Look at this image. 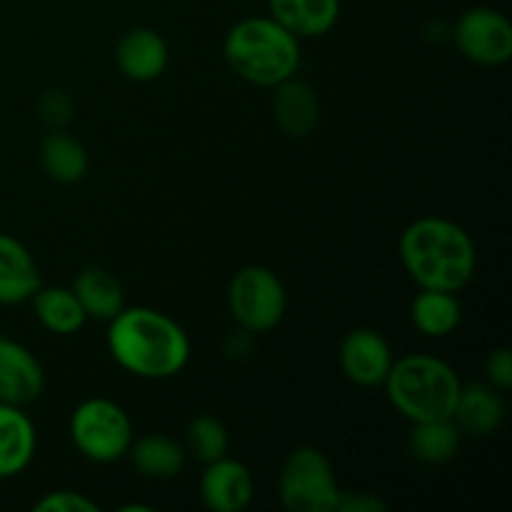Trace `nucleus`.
Instances as JSON below:
<instances>
[{"instance_id":"obj_22","label":"nucleus","mask_w":512,"mask_h":512,"mask_svg":"<svg viewBox=\"0 0 512 512\" xmlns=\"http://www.w3.org/2000/svg\"><path fill=\"white\" fill-rule=\"evenodd\" d=\"M40 160H43L45 173L58 183H78L88 173V153L83 145L68 133L45 135L43 148H40Z\"/></svg>"},{"instance_id":"obj_6","label":"nucleus","mask_w":512,"mask_h":512,"mask_svg":"<svg viewBox=\"0 0 512 512\" xmlns=\"http://www.w3.org/2000/svg\"><path fill=\"white\" fill-rule=\"evenodd\" d=\"M340 488L333 465L320 450L298 448L280 470V500L290 512H333Z\"/></svg>"},{"instance_id":"obj_1","label":"nucleus","mask_w":512,"mask_h":512,"mask_svg":"<svg viewBox=\"0 0 512 512\" xmlns=\"http://www.w3.org/2000/svg\"><path fill=\"white\" fill-rule=\"evenodd\" d=\"M115 363L145 380H168L190 360L188 333L153 308H123L108 330Z\"/></svg>"},{"instance_id":"obj_19","label":"nucleus","mask_w":512,"mask_h":512,"mask_svg":"<svg viewBox=\"0 0 512 512\" xmlns=\"http://www.w3.org/2000/svg\"><path fill=\"white\" fill-rule=\"evenodd\" d=\"M410 318H413L415 328L428 338H445V335L455 333V328L460 325L463 308H460L455 293L420 290L410 305Z\"/></svg>"},{"instance_id":"obj_23","label":"nucleus","mask_w":512,"mask_h":512,"mask_svg":"<svg viewBox=\"0 0 512 512\" xmlns=\"http://www.w3.org/2000/svg\"><path fill=\"white\" fill-rule=\"evenodd\" d=\"M460 448V430L453 420H428V423H415L410 433V450L418 460L428 465L448 463L455 458Z\"/></svg>"},{"instance_id":"obj_5","label":"nucleus","mask_w":512,"mask_h":512,"mask_svg":"<svg viewBox=\"0 0 512 512\" xmlns=\"http://www.w3.org/2000/svg\"><path fill=\"white\" fill-rule=\"evenodd\" d=\"M70 438L93 463H115L125 458L133 445V423L113 400L90 398L73 410Z\"/></svg>"},{"instance_id":"obj_28","label":"nucleus","mask_w":512,"mask_h":512,"mask_svg":"<svg viewBox=\"0 0 512 512\" xmlns=\"http://www.w3.org/2000/svg\"><path fill=\"white\" fill-rule=\"evenodd\" d=\"M335 510H340V512H383V510H388V503L380 498H375V495H370V493H355L353 498L345 493H340Z\"/></svg>"},{"instance_id":"obj_27","label":"nucleus","mask_w":512,"mask_h":512,"mask_svg":"<svg viewBox=\"0 0 512 512\" xmlns=\"http://www.w3.org/2000/svg\"><path fill=\"white\" fill-rule=\"evenodd\" d=\"M73 115V105H70V98L60 90H48L43 98V118L48 120V125L53 128H60L65 125Z\"/></svg>"},{"instance_id":"obj_16","label":"nucleus","mask_w":512,"mask_h":512,"mask_svg":"<svg viewBox=\"0 0 512 512\" xmlns=\"http://www.w3.org/2000/svg\"><path fill=\"white\" fill-rule=\"evenodd\" d=\"M503 415V400L493 385L475 383L460 388L458 405L453 413V423L460 433L475 435V438L493 435L503 423Z\"/></svg>"},{"instance_id":"obj_3","label":"nucleus","mask_w":512,"mask_h":512,"mask_svg":"<svg viewBox=\"0 0 512 512\" xmlns=\"http://www.w3.org/2000/svg\"><path fill=\"white\" fill-rule=\"evenodd\" d=\"M383 385L393 408L410 423L453 420L463 388L458 373L445 360L425 353L393 360V368Z\"/></svg>"},{"instance_id":"obj_21","label":"nucleus","mask_w":512,"mask_h":512,"mask_svg":"<svg viewBox=\"0 0 512 512\" xmlns=\"http://www.w3.org/2000/svg\"><path fill=\"white\" fill-rule=\"evenodd\" d=\"M128 455L138 473L153 480H170L185 468V450L168 435H145L133 440Z\"/></svg>"},{"instance_id":"obj_26","label":"nucleus","mask_w":512,"mask_h":512,"mask_svg":"<svg viewBox=\"0 0 512 512\" xmlns=\"http://www.w3.org/2000/svg\"><path fill=\"white\" fill-rule=\"evenodd\" d=\"M485 375L495 390L512 388V353L510 348H495L485 360Z\"/></svg>"},{"instance_id":"obj_12","label":"nucleus","mask_w":512,"mask_h":512,"mask_svg":"<svg viewBox=\"0 0 512 512\" xmlns=\"http://www.w3.org/2000/svg\"><path fill=\"white\" fill-rule=\"evenodd\" d=\"M168 60V43L150 28L130 30L115 48V63H118L120 73L135 83H150V80L160 78L168 68Z\"/></svg>"},{"instance_id":"obj_13","label":"nucleus","mask_w":512,"mask_h":512,"mask_svg":"<svg viewBox=\"0 0 512 512\" xmlns=\"http://www.w3.org/2000/svg\"><path fill=\"white\" fill-rule=\"evenodd\" d=\"M40 288L33 255L13 235L0 233V305L25 303Z\"/></svg>"},{"instance_id":"obj_14","label":"nucleus","mask_w":512,"mask_h":512,"mask_svg":"<svg viewBox=\"0 0 512 512\" xmlns=\"http://www.w3.org/2000/svg\"><path fill=\"white\" fill-rule=\"evenodd\" d=\"M270 18L295 38H320L340 18V0H268Z\"/></svg>"},{"instance_id":"obj_4","label":"nucleus","mask_w":512,"mask_h":512,"mask_svg":"<svg viewBox=\"0 0 512 512\" xmlns=\"http://www.w3.org/2000/svg\"><path fill=\"white\" fill-rule=\"evenodd\" d=\"M298 40L273 18H248L228 30L223 53L240 78L263 88H275L298 70Z\"/></svg>"},{"instance_id":"obj_7","label":"nucleus","mask_w":512,"mask_h":512,"mask_svg":"<svg viewBox=\"0 0 512 512\" xmlns=\"http://www.w3.org/2000/svg\"><path fill=\"white\" fill-rule=\"evenodd\" d=\"M228 305L240 328L248 333H268L283 320L288 298L273 270L248 265L230 280Z\"/></svg>"},{"instance_id":"obj_11","label":"nucleus","mask_w":512,"mask_h":512,"mask_svg":"<svg viewBox=\"0 0 512 512\" xmlns=\"http://www.w3.org/2000/svg\"><path fill=\"white\" fill-rule=\"evenodd\" d=\"M255 483L248 465L230 460L228 455L213 460L200 478V498L205 508L215 512H240L253 503Z\"/></svg>"},{"instance_id":"obj_2","label":"nucleus","mask_w":512,"mask_h":512,"mask_svg":"<svg viewBox=\"0 0 512 512\" xmlns=\"http://www.w3.org/2000/svg\"><path fill=\"white\" fill-rule=\"evenodd\" d=\"M400 260L420 290L458 293L473 280L478 253L465 228L445 218H420L400 238Z\"/></svg>"},{"instance_id":"obj_9","label":"nucleus","mask_w":512,"mask_h":512,"mask_svg":"<svg viewBox=\"0 0 512 512\" xmlns=\"http://www.w3.org/2000/svg\"><path fill=\"white\" fill-rule=\"evenodd\" d=\"M393 360L388 340L370 328L350 330L340 345V368L345 378L363 388L383 385L393 368Z\"/></svg>"},{"instance_id":"obj_15","label":"nucleus","mask_w":512,"mask_h":512,"mask_svg":"<svg viewBox=\"0 0 512 512\" xmlns=\"http://www.w3.org/2000/svg\"><path fill=\"white\" fill-rule=\"evenodd\" d=\"M35 425L18 405L0 403V480L23 473L35 455Z\"/></svg>"},{"instance_id":"obj_20","label":"nucleus","mask_w":512,"mask_h":512,"mask_svg":"<svg viewBox=\"0 0 512 512\" xmlns=\"http://www.w3.org/2000/svg\"><path fill=\"white\" fill-rule=\"evenodd\" d=\"M30 300L40 325L55 335H75L88 320L73 288H38Z\"/></svg>"},{"instance_id":"obj_25","label":"nucleus","mask_w":512,"mask_h":512,"mask_svg":"<svg viewBox=\"0 0 512 512\" xmlns=\"http://www.w3.org/2000/svg\"><path fill=\"white\" fill-rule=\"evenodd\" d=\"M35 512H98V503L78 490H53L33 505Z\"/></svg>"},{"instance_id":"obj_24","label":"nucleus","mask_w":512,"mask_h":512,"mask_svg":"<svg viewBox=\"0 0 512 512\" xmlns=\"http://www.w3.org/2000/svg\"><path fill=\"white\" fill-rule=\"evenodd\" d=\"M188 443L195 458L208 465L213 460H220L228 455L230 438L228 430H225V425L218 418H213V415H200V418H195L190 423Z\"/></svg>"},{"instance_id":"obj_10","label":"nucleus","mask_w":512,"mask_h":512,"mask_svg":"<svg viewBox=\"0 0 512 512\" xmlns=\"http://www.w3.org/2000/svg\"><path fill=\"white\" fill-rule=\"evenodd\" d=\"M45 388L43 365L25 345L0 335V403L23 405L40 398Z\"/></svg>"},{"instance_id":"obj_8","label":"nucleus","mask_w":512,"mask_h":512,"mask_svg":"<svg viewBox=\"0 0 512 512\" xmlns=\"http://www.w3.org/2000/svg\"><path fill=\"white\" fill-rule=\"evenodd\" d=\"M453 35L460 53L478 65H503L512 55V25L500 10L470 8Z\"/></svg>"},{"instance_id":"obj_18","label":"nucleus","mask_w":512,"mask_h":512,"mask_svg":"<svg viewBox=\"0 0 512 512\" xmlns=\"http://www.w3.org/2000/svg\"><path fill=\"white\" fill-rule=\"evenodd\" d=\"M75 298L83 305L85 315L95 320H113L125 308L123 288L103 268H88L75 278Z\"/></svg>"},{"instance_id":"obj_17","label":"nucleus","mask_w":512,"mask_h":512,"mask_svg":"<svg viewBox=\"0 0 512 512\" xmlns=\"http://www.w3.org/2000/svg\"><path fill=\"white\" fill-rule=\"evenodd\" d=\"M273 115L283 133L293 135V138H303V135L313 133L315 125H318L320 103L308 85L288 78L275 85Z\"/></svg>"}]
</instances>
